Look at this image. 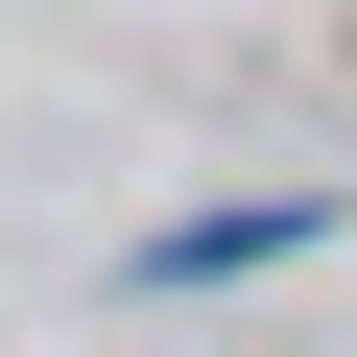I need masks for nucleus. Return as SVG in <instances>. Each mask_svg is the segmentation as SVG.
Listing matches in <instances>:
<instances>
[{"label": "nucleus", "mask_w": 357, "mask_h": 357, "mask_svg": "<svg viewBox=\"0 0 357 357\" xmlns=\"http://www.w3.org/2000/svg\"><path fill=\"white\" fill-rule=\"evenodd\" d=\"M310 238H333V191H238L191 238H143V286H238V262H310Z\"/></svg>", "instance_id": "f257e3e1"}]
</instances>
